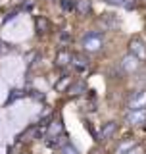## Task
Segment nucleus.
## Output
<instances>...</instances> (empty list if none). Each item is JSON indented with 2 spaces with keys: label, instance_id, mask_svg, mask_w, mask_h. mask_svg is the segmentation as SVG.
I'll return each mask as SVG.
<instances>
[{
  "label": "nucleus",
  "instance_id": "24",
  "mask_svg": "<svg viewBox=\"0 0 146 154\" xmlns=\"http://www.w3.org/2000/svg\"><path fill=\"white\" fill-rule=\"evenodd\" d=\"M19 154H27V152H19Z\"/></svg>",
  "mask_w": 146,
  "mask_h": 154
},
{
  "label": "nucleus",
  "instance_id": "11",
  "mask_svg": "<svg viewBox=\"0 0 146 154\" xmlns=\"http://www.w3.org/2000/svg\"><path fill=\"white\" fill-rule=\"evenodd\" d=\"M104 2L111 4V6H119V8H135V4H137V0H104Z\"/></svg>",
  "mask_w": 146,
  "mask_h": 154
},
{
  "label": "nucleus",
  "instance_id": "13",
  "mask_svg": "<svg viewBox=\"0 0 146 154\" xmlns=\"http://www.w3.org/2000/svg\"><path fill=\"white\" fill-rule=\"evenodd\" d=\"M102 21H104V27H108V29H114V27L119 25L117 17H115L114 14H104V16H102Z\"/></svg>",
  "mask_w": 146,
  "mask_h": 154
},
{
  "label": "nucleus",
  "instance_id": "19",
  "mask_svg": "<svg viewBox=\"0 0 146 154\" xmlns=\"http://www.w3.org/2000/svg\"><path fill=\"white\" fill-rule=\"evenodd\" d=\"M23 94H25V93H23V91H19V89H16V91H12V94L8 96V104H10V102H14V100H17V98H21Z\"/></svg>",
  "mask_w": 146,
  "mask_h": 154
},
{
  "label": "nucleus",
  "instance_id": "16",
  "mask_svg": "<svg viewBox=\"0 0 146 154\" xmlns=\"http://www.w3.org/2000/svg\"><path fill=\"white\" fill-rule=\"evenodd\" d=\"M89 12H90L89 0H77V14H79V16H87Z\"/></svg>",
  "mask_w": 146,
  "mask_h": 154
},
{
  "label": "nucleus",
  "instance_id": "9",
  "mask_svg": "<svg viewBox=\"0 0 146 154\" xmlns=\"http://www.w3.org/2000/svg\"><path fill=\"white\" fill-rule=\"evenodd\" d=\"M67 144V137L64 133L58 135V137H46V146L48 148H64Z\"/></svg>",
  "mask_w": 146,
  "mask_h": 154
},
{
  "label": "nucleus",
  "instance_id": "2",
  "mask_svg": "<svg viewBox=\"0 0 146 154\" xmlns=\"http://www.w3.org/2000/svg\"><path fill=\"white\" fill-rule=\"evenodd\" d=\"M71 66L77 73H87L89 67H90V60L85 54H79V52H77V54H71Z\"/></svg>",
  "mask_w": 146,
  "mask_h": 154
},
{
  "label": "nucleus",
  "instance_id": "15",
  "mask_svg": "<svg viewBox=\"0 0 146 154\" xmlns=\"http://www.w3.org/2000/svg\"><path fill=\"white\" fill-rule=\"evenodd\" d=\"M60 6L64 12L71 14V12H77V0H60Z\"/></svg>",
  "mask_w": 146,
  "mask_h": 154
},
{
  "label": "nucleus",
  "instance_id": "17",
  "mask_svg": "<svg viewBox=\"0 0 146 154\" xmlns=\"http://www.w3.org/2000/svg\"><path fill=\"white\" fill-rule=\"evenodd\" d=\"M135 146V143L133 141H125V143H121L119 146H117V150H115V154H127L131 148Z\"/></svg>",
  "mask_w": 146,
  "mask_h": 154
},
{
  "label": "nucleus",
  "instance_id": "14",
  "mask_svg": "<svg viewBox=\"0 0 146 154\" xmlns=\"http://www.w3.org/2000/svg\"><path fill=\"white\" fill-rule=\"evenodd\" d=\"M35 25H37V31L38 33H48L50 31V21H48L46 17H37V21H35Z\"/></svg>",
  "mask_w": 146,
  "mask_h": 154
},
{
  "label": "nucleus",
  "instance_id": "6",
  "mask_svg": "<svg viewBox=\"0 0 146 154\" xmlns=\"http://www.w3.org/2000/svg\"><path fill=\"white\" fill-rule=\"evenodd\" d=\"M115 131H117V123H115V122L104 123V125H102V129H100V133H98V139H96V141H108V139L114 137Z\"/></svg>",
  "mask_w": 146,
  "mask_h": 154
},
{
  "label": "nucleus",
  "instance_id": "8",
  "mask_svg": "<svg viewBox=\"0 0 146 154\" xmlns=\"http://www.w3.org/2000/svg\"><path fill=\"white\" fill-rule=\"evenodd\" d=\"M56 67H65V66H69L71 64V52L67 50V48H62L60 52L56 54Z\"/></svg>",
  "mask_w": 146,
  "mask_h": 154
},
{
  "label": "nucleus",
  "instance_id": "23",
  "mask_svg": "<svg viewBox=\"0 0 146 154\" xmlns=\"http://www.w3.org/2000/svg\"><path fill=\"white\" fill-rule=\"evenodd\" d=\"M90 154H102V152H100V150H92Z\"/></svg>",
  "mask_w": 146,
  "mask_h": 154
},
{
  "label": "nucleus",
  "instance_id": "12",
  "mask_svg": "<svg viewBox=\"0 0 146 154\" xmlns=\"http://www.w3.org/2000/svg\"><path fill=\"white\" fill-rule=\"evenodd\" d=\"M19 141H37V125H31L27 131L19 135Z\"/></svg>",
  "mask_w": 146,
  "mask_h": 154
},
{
  "label": "nucleus",
  "instance_id": "20",
  "mask_svg": "<svg viewBox=\"0 0 146 154\" xmlns=\"http://www.w3.org/2000/svg\"><path fill=\"white\" fill-rule=\"evenodd\" d=\"M67 42H71V35L67 31H64V33H60V45L62 46H65Z\"/></svg>",
  "mask_w": 146,
  "mask_h": 154
},
{
  "label": "nucleus",
  "instance_id": "4",
  "mask_svg": "<svg viewBox=\"0 0 146 154\" xmlns=\"http://www.w3.org/2000/svg\"><path fill=\"white\" fill-rule=\"evenodd\" d=\"M129 50L137 60H140V62L146 60V45L140 41V38H133V41L129 42Z\"/></svg>",
  "mask_w": 146,
  "mask_h": 154
},
{
  "label": "nucleus",
  "instance_id": "10",
  "mask_svg": "<svg viewBox=\"0 0 146 154\" xmlns=\"http://www.w3.org/2000/svg\"><path fill=\"white\" fill-rule=\"evenodd\" d=\"M83 93H87V85L83 83V81H75V83H71L69 89H67V94H71V96L83 94Z\"/></svg>",
  "mask_w": 146,
  "mask_h": 154
},
{
  "label": "nucleus",
  "instance_id": "5",
  "mask_svg": "<svg viewBox=\"0 0 146 154\" xmlns=\"http://www.w3.org/2000/svg\"><path fill=\"white\" fill-rule=\"evenodd\" d=\"M146 104V91H137L129 96V108L137 110V108H144Z\"/></svg>",
  "mask_w": 146,
  "mask_h": 154
},
{
  "label": "nucleus",
  "instance_id": "22",
  "mask_svg": "<svg viewBox=\"0 0 146 154\" xmlns=\"http://www.w3.org/2000/svg\"><path fill=\"white\" fill-rule=\"evenodd\" d=\"M127 154H144V152H142V148H140V146H133Z\"/></svg>",
  "mask_w": 146,
  "mask_h": 154
},
{
  "label": "nucleus",
  "instance_id": "3",
  "mask_svg": "<svg viewBox=\"0 0 146 154\" xmlns=\"http://www.w3.org/2000/svg\"><path fill=\"white\" fill-rule=\"evenodd\" d=\"M125 122L129 125H138L146 122V106L144 108H137V110H129L125 116Z\"/></svg>",
  "mask_w": 146,
  "mask_h": 154
},
{
  "label": "nucleus",
  "instance_id": "18",
  "mask_svg": "<svg viewBox=\"0 0 146 154\" xmlns=\"http://www.w3.org/2000/svg\"><path fill=\"white\" fill-rule=\"evenodd\" d=\"M69 85H71V79H69V77H64L60 83H56V91H67Z\"/></svg>",
  "mask_w": 146,
  "mask_h": 154
},
{
  "label": "nucleus",
  "instance_id": "7",
  "mask_svg": "<svg viewBox=\"0 0 146 154\" xmlns=\"http://www.w3.org/2000/svg\"><path fill=\"white\" fill-rule=\"evenodd\" d=\"M140 67V60H137L133 54H129V56H125L123 58V62H121V69L125 71V73H133V71H137Z\"/></svg>",
  "mask_w": 146,
  "mask_h": 154
},
{
  "label": "nucleus",
  "instance_id": "21",
  "mask_svg": "<svg viewBox=\"0 0 146 154\" xmlns=\"http://www.w3.org/2000/svg\"><path fill=\"white\" fill-rule=\"evenodd\" d=\"M62 154H79V152H77V148H75V146H71V144L67 143L65 146L62 148Z\"/></svg>",
  "mask_w": 146,
  "mask_h": 154
},
{
  "label": "nucleus",
  "instance_id": "1",
  "mask_svg": "<svg viewBox=\"0 0 146 154\" xmlns=\"http://www.w3.org/2000/svg\"><path fill=\"white\" fill-rule=\"evenodd\" d=\"M102 45H104V33H100V31L87 33L85 38H83V46H85V50H89V52L100 50Z\"/></svg>",
  "mask_w": 146,
  "mask_h": 154
}]
</instances>
